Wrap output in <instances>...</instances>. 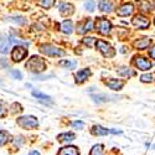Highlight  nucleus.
Returning <instances> with one entry per match:
<instances>
[{
  "mask_svg": "<svg viewBox=\"0 0 155 155\" xmlns=\"http://www.w3.org/2000/svg\"><path fill=\"white\" fill-rule=\"evenodd\" d=\"M151 78H153V77H151L150 73H145V74H143V76L140 77V81H141V82H150Z\"/></svg>",
  "mask_w": 155,
  "mask_h": 155,
  "instance_id": "32",
  "label": "nucleus"
},
{
  "mask_svg": "<svg viewBox=\"0 0 155 155\" xmlns=\"http://www.w3.org/2000/svg\"><path fill=\"white\" fill-rule=\"evenodd\" d=\"M60 30H61L63 34L70 35V34L72 32V30H73V24H72V21H71V20H64V21L60 25Z\"/></svg>",
  "mask_w": 155,
  "mask_h": 155,
  "instance_id": "16",
  "label": "nucleus"
},
{
  "mask_svg": "<svg viewBox=\"0 0 155 155\" xmlns=\"http://www.w3.org/2000/svg\"><path fill=\"white\" fill-rule=\"evenodd\" d=\"M57 155H80V151H78V149H77L76 147L70 145V147L62 148V149L58 151Z\"/></svg>",
  "mask_w": 155,
  "mask_h": 155,
  "instance_id": "14",
  "label": "nucleus"
},
{
  "mask_svg": "<svg viewBox=\"0 0 155 155\" xmlns=\"http://www.w3.org/2000/svg\"><path fill=\"white\" fill-rule=\"evenodd\" d=\"M84 8H86V10L91 11V12L94 11V2H93V0H86Z\"/></svg>",
  "mask_w": 155,
  "mask_h": 155,
  "instance_id": "30",
  "label": "nucleus"
},
{
  "mask_svg": "<svg viewBox=\"0 0 155 155\" xmlns=\"http://www.w3.org/2000/svg\"><path fill=\"white\" fill-rule=\"evenodd\" d=\"M151 149H154V150H155V144H153V145H151Z\"/></svg>",
  "mask_w": 155,
  "mask_h": 155,
  "instance_id": "40",
  "label": "nucleus"
},
{
  "mask_svg": "<svg viewBox=\"0 0 155 155\" xmlns=\"http://www.w3.org/2000/svg\"><path fill=\"white\" fill-rule=\"evenodd\" d=\"M92 98L94 99V102H108L110 101V98L113 99H117V97H113V96H109V94H98V96H92Z\"/></svg>",
  "mask_w": 155,
  "mask_h": 155,
  "instance_id": "22",
  "label": "nucleus"
},
{
  "mask_svg": "<svg viewBox=\"0 0 155 155\" xmlns=\"http://www.w3.org/2000/svg\"><path fill=\"white\" fill-rule=\"evenodd\" d=\"M57 139L61 143H68V141H72L73 139H76V135L73 133H62L57 137Z\"/></svg>",
  "mask_w": 155,
  "mask_h": 155,
  "instance_id": "20",
  "label": "nucleus"
},
{
  "mask_svg": "<svg viewBox=\"0 0 155 155\" xmlns=\"http://www.w3.org/2000/svg\"><path fill=\"white\" fill-rule=\"evenodd\" d=\"M139 8H140L141 11H150L151 10V5H150V3L148 2V0H140Z\"/></svg>",
  "mask_w": 155,
  "mask_h": 155,
  "instance_id": "28",
  "label": "nucleus"
},
{
  "mask_svg": "<svg viewBox=\"0 0 155 155\" xmlns=\"http://www.w3.org/2000/svg\"><path fill=\"white\" fill-rule=\"evenodd\" d=\"M110 133H113V134H120L122 130H115V129H110Z\"/></svg>",
  "mask_w": 155,
  "mask_h": 155,
  "instance_id": "38",
  "label": "nucleus"
},
{
  "mask_svg": "<svg viewBox=\"0 0 155 155\" xmlns=\"http://www.w3.org/2000/svg\"><path fill=\"white\" fill-rule=\"evenodd\" d=\"M107 86L110 89H113V91H119V89H122L123 86H124V81H122V80H109L107 82Z\"/></svg>",
  "mask_w": 155,
  "mask_h": 155,
  "instance_id": "15",
  "label": "nucleus"
},
{
  "mask_svg": "<svg viewBox=\"0 0 155 155\" xmlns=\"http://www.w3.org/2000/svg\"><path fill=\"white\" fill-rule=\"evenodd\" d=\"M60 66L62 67H67V68H74L77 66V62L76 61H71V60H62L58 62Z\"/></svg>",
  "mask_w": 155,
  "mask_h": 155,
  "instance_id": "24",
  "label": "nucleus"
},
{
  "mask_svg": "<svg viewBox=\"0 0 155 155\" xmlns=\"http://www.w3.org/2000/svg\"><path fill=\"white\" fill-rule=\"evenodd\" d=\"M37 4L44 9H50L55 5V0H37Z\"/></svg>",
  "mask_w": 155,
  "mask_h": 155,
  "instance_id": "25",
  "label": "nucleus"
},
{
  "mask_svg": "<svg viewBox=\"0 0 155 155\" xmlns=\"http://www.w3.org/2000/svg\"><path fill=\"white\" fill-rule=\"evenodd\" d=\"M60 12H61V15H63V16L72 15L73 12H74V8H73L72 4L61 3V4H60Z\"/></svg>",
  "mask_w": 155,
  "mask_h": 155,
  "instance_id": "12",
  "label": "nucleus"
},
{
  "mask_svg": "<svg viewBox=\"0 0 155 155\" xmlns=\"http://www.w3.org/2000/svg\"><path fill=\"white\" fill-rule=\"evenodd\" d=\"M91 76V71L88 68H84V70H81L76 73V82L77 83H83L86 80H88V77Z\"/></svg>",
  "mask_w": 155,
  "mask_h": 155,
  "instance_id": "13",
  "label": "nucleus"
},
{
  "mask_svg": "<svg viewBox=\"0 0 155 155\" xmlns=\"http://www.w3.org/2000/svg\"><path fill=\"white\" fill-rule=\"evenodd\" d=\"M91 132H92L93 135H107V134L110 133V129H106V128H103L101 125H94Z\"/></svg>",
  "mask_w": 155,
  "mask_h": 155,
  "instance_id": "18",
  "label": "nucleus"
},
{
  "mask_svg": "<svg viewBox=\"0 0 155 155\" xmlns=\"http://www.w3.org/2000/svg\"><path fill=\"white\" fill-rule=\"evenodd\" d=\"M26 55H28V50L20 45H18L11 51V60L14 62H20L26 57Z\"/></svg>",
  "mask_w": 155,
  "mask_h": 155,
  "instance_id": "6",
  "label": "nucleus"
},
{
  "mask_svg": "<svg viewBox=\"0 0 155 155\" xmlns=\"http://www.w3.org/2000/svg\"><path fill=\"white\" fill-rule=\"evenodd\" d=\"M40 51L44 55H47L50 57H58V56H63L64 55V51H62L61 48H58V47H56L54 45H48V44L41 45L40 46Z\"/></svg>",
  "mask_w": 155,
  "mask_h": 155,
  "instance_id": "2",
  "label": "nucleus"
},
{
  "mask_svg": "<svg viewBox=\"0 0 155 155\" xmlns=\"http://www.w3.org/2000/svg\"><path fill=\"white\" fill-rule=\"evenodd\" d=\"M96 29L102 35H109L112 30V22L104 18H99L96 22Z\"/></svg>",
  "mask_w": 155,
  "mask_h": 155,
  "instance_id": "5",
  "label": "nucleus"
},
{
  "mask_svg": "<svg viewBox=\"0 0 155 155\" xmlns=\"http://www.w3.org/2000/svg\"><path fill=\"white\" fill-rule=\"evenodd\" d=\"M30 155H40V154H38V151H35V150H34V151L30 153Z\"/></svg>",
  "mask_w": 155,
  "mask_h": 155,
  "instance_id": "39",
  "label": "nucleus"
},
{
  "mask_svg": "<svg viewBox=\"0 0 155 155\" xmlns=\"http://www.w3.org/2000/svg\"><path fill=\"white\" fill-rule=\"evenodd\" d=\"M10 73H11V76L14 77L15 80H21L22 78V73L20 71H18V70H12Z\"/></svg>",
  "mask_w": 155,
  "mask_h": 155,
  "instance_id": "31",
  "label": "nucleus"
},
{
  "mask_svg": "<svg viewBox=\"0 0 155 155\" xmlns=\"http://www.w3.org/2000/svg\"><path fill=\"white\" fill-rule=\"evenodd\" d=\"M72 127H73L74 129H83L84 124H83V122H73V123H72Z\"/></svg>",
  "mask_w": 155,
  "mask_h": 155,
  "instance_id": "34",
  "label": "nucleus"
},
{
  "mask_svg": "<svg viewBox=\"0 0 155 155\" xmlns=\"http://www.w3.org/2000/svg\"><path fill=\"white\" fill-rule=\"evenodd\" d=\"M149 45H150L149 38H141V40H138V41L134 42V47L138 48V50H145Z\"/></svg>",
  "mask_w": 155,
  "mask_h": 155,
  "instance_id": "21",
  "label": "nucleus"
},
{
  "mask_svg": "<svg viewBox=\"0 0 155 155\" xmlns=\"http://www.w3.org/2000/svg\"><path fill=\"white\" fill-rule=\"evenodd\" d=\"M18 110H19V112L22 110V107L19 104V103H14V104L11 106V112H12V113H15V112H18Z\"/></svg>",
  "mask_w": 155,
  "mask_h": 155,
  "instance_id": "33",
  "label": "nucleus"
},
{
  "mask_svg": "<svg viewBox=\"0 0 155 155\" xmlns=\"http://www.w3.org/2000/svg\"><path fill=\"white\" fill-rule=\"evenodd\" d=\"M134 64L140 71H148L151 67V62L148 58L141 57V56H135L134 57Z\"/></svg>",
  "mask_w": 155,
  "mask_h": 155,
  "instance_id": "7",
  "label": "nucleus"
},
{
  "mask_svg": "<svg viewBox=\"0 0 155 155\" xmlns=\"http://www.w3.org/2000/svg\"><path fill=\"white\" fill-rule=\"evenodd\" d=\"M10 139V135L8 132L5 130H0V147H3L4 144H6Z\"/></svg>",
  "mask_w": 155,
  "mask_h": 155,
  "instance_id": "26",
  "label": "nucleus"
},
{
  "mask_svg": "<svg viewBox=\"0 0 155 155\" xmlns=\"http://www.w3.org/2000/svg\"><path fill=\"white\" fill-rule=\"evenodd\" d=\"M93 29V21L91 19H87L83 22L77 25V32L78 34H86L87 31H91Z\"/></svg>",
  "mask_w": 155,
  "mask_h": 155,
  "instance_id": "10",
  "label": "nucleus"
},
{
  "mask_svg": "<svg viewBox=\"0 0 155 155\" xmlns=\"http://www.w3.org/2000/svg\"><path fill=\"white\" fill-rule=\"evenodd\" d=\"M154 24H155V20H154Z\"/></svg>",
  "mask_w": 155,
  "mask_h": 155,
  "instance_id": "41",
  "label": "nucleus"
},
{
  "mask_svg": "<svg viewBox=\"0 0 155 155\" xmlns=\"http://www.w3.org/2000/svg\"><path fill=\"white\" fill-rule=\"evenodd\" d=\"M149 56H150V58L155 60V45L149 48Z\"/></svg>",
  "mask_w": 155,
  "mask_h": 155,
  "instance_id": "35",
  "label": "nucleus"
},
{
  "mask_svg": "<svg viewBox=\"0 0 155 155\" xmlns=\"http://www.w3.org/2000/svg\"><path fill=\"white\" fill-rule=\"evenodd\" d=\"M18 124L25 129H32L38 127V120L32 115H24V117L18 118Z\"/></svg>",
  "mask_w": 155,
  "mask_h": 155,
  "instance_id": "4",
  "label": "nucleus"
},
{
  "mask_svg": "<svg viewBox=\"0 0 155 155\" xmlns=\"http://www.w3.org/2000/svg\"><path fill=\"white\" fill-rule=\"evenodd\" d=\"M98 6L102 11H104V12H110L113 10V3L110 2V0H101Z\"/></svg>",
  "mask_w": 155,
  "mask_h": 155,
  "instance_id": "17",
  "label": "nucleus"
},
{
  "mask_svg": "<svg viewBox=\"0 0 155 155\" xmlns=\"http://www.w3.org/2000/svg\"><path fill=\"white\" fill-rule=\"evenodd\" d=\"M134 10V6L132 3H127L124 5H122L118 10H117V14L119 16H129V15H132V12Z\"/></svg>",
  "mask_w": 155,
  "mask_h": 155,
  "instance_id": "11",
  "label": "nucleus"
},
{
  "mask_svg": "<svg viewBox=\"0 0 155 155\" xmlns=\"http://www.w3.org/2000/svg\"><path fill=\"white\" fill-rule=\"evenodd\" d=\"M11 19H14L12 21H15V22H18V24H25V22H26L22 18H18V16H14V18H11Z\"/></svg>",
  "mask_w": 155,
  "mask_h": 155,
  "instance_id": "36",
  "label": "nucleus"
},
{
  "mask_svg": "<svg viewBox=\"0 0 155 155\" xmlns=\"http://www.w3.org/2000/svg\"><path fill=\"white\" fill-rule=\"evenodd\" d=\"M82 42H83L86 46H88V47H92L93 44L97 42V40H96L94 37H84L83 40H82Z\"/></svg>",
  "mask_w": 155,
  "mask_h": 155,
  "instance_id": "29",
  "label": "nucleus"
},
{
  "mask_svg": "<svg viewBox=\"0 0 155 155\" xmlns=\"http://www.w3.org/2000/svg\"><path fill=\"white\" fill-rule=\"evenodd\" d=\"M11 38L10 36L3 34V35H0V52L2 54H8L9 52V48H10V44H11Z\"/></svg>",
  "mask_w": 155,
  "mask_h": 155,
  "instance_id": "9",
  "label": "nucleus"
},
{
  "mask_svg": "<svg viewBox=\"0 0 155 155\" xmlns=\"http://www.w3.org/2000/svg\"><path fill=\"white\" fill-rule=\"evenodd\" d=\"M32 96L34 97H36L40 102H44V103H46V104H51L52 103V101H51V98L48 97V96H46V94H44V93H41V92H37V91H32Z\"/></svg>",
  "mask_w": 155,
  "mask_h": 155,
  "instance_id": "19",
  "label": "nucleus"
},
{
  "mask_svg": "<svg viewBox=\"0 0 155 155\" xmlns=\"http://www.w3.org/2000/svg\"><path fill=\"white\" fill-rule=\"evenodd\" d=\"M26 68L34 73H38V72H42L46 70V64H45L44 58L38 57V56H32L26 63Z\"/></svg>",
  "mask_w": 155,
  "mask_h": 155,
  "instance_id": "1",
  "label": "nucleus"
},
{
  "mask_svg": "<svg viewBox=\"0 0 155 155\" xmlns=\"http://www.w3.org/2000/svg\"><path fill=\"white\" fill-rule=\"evenodd\" d=\"M132 22H133V25L135 28H138V29H148L149 28V20L144 16V15H135L134 18H133V20H132Z\"/></svg>",
  "mask_w": 155,
  "mask_h": 155,
  "instance_id": "8",
  "label": "nucleus"
},
{
  "mask_svg": "<svg viewBox=\"0 0 155 155\" xmlns=\"http://www.w3.org/2000/svg\"><path fill=\"white\" fill-rule=\"evenodd\" d=\"M89 155H103V145L102 144H97L91 149Z\"/></svg>",
  "mask_w": 155,
  "mask_h": 155,
  "instance_id": "27",
  "label": "nucleus"
},
{
  "mask_svg": "<svg viewBox=\"0 0 155 155\" xmlns=\"http://www.w3.org/2000/svg\"><path fill=\"white\" fill-rule=\"evenodd\" d=\"M96 46H97V50H99V52L104 56V57H113L115 55V50L106 41H103V40H98L96 42Z\"/></svg>",
  "mask_w": 155,
  "mask_h": 155,
  "instance_id": "3",
  "label": "nucleus"
},
{
  "mask_svg": "<svg viewBox=\"0 0 155 155\" xmlns=\"http://www.w3.org/2000/svg\"><path fill=\"white\" fill-rule=\"evenodd\" d=\"M117 73L120 74V76H124V77H130V76H134L135 72L132 71L130 68H128V67H120L117 70Z\"/></svg>",
  "mask_w": 155,
  "mask_h": 155,
  "instance_id": "23",
  "label": "nucleus"
},
{
  "mask_svg": "<svg viewBox=\"0 0 155 155\" xmlns=\"http://www.w3.org/2000/svg\"><path fill=\"white\" fill-rule=\"evenodd\" d=\"M5 114H6V109L3 106H0V117H4Z\"/></svg>",
  "mask_w": 155,
  "mask_h": 155,
  "instance_id": "37",
  "label": "nucleus"
}]
</instances>
